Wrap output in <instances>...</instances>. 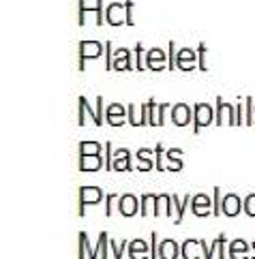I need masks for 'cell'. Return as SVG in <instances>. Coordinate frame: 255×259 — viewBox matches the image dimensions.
Segmentation results:
<instances>
[{"instance_id":"cell-19","label":"cell","mask_w":255,"mask_h":259,"mask_svg":"<svg viewBox=\"0 0 255 259\" xmlns=\"http://www.w3.org/2000/svg\"><path fill=\"white\" fill-rule=\"evenodd\" d=\"M217 257L219 259H230V242H227L225 234L219 236V248H217Z\"/></svg>"},{"instance_id":"cell-28","label":"cell","mask_w":255,"mask_h":259,"mask_svg":"<svg viewBox=\"0 0 255 259\" xmlns=\"http://www.w3.org/2000/svg\"><path fill=\"white\" fill-rule=\"evenodd\" d=\"M251 248H253V253H255V240H253V242H251Z\"/></svg>"},{"instance_id":"cell-23","label":"cell","mask_w":255,"mask_h":259,"mask_svg":"<svg viewBox=\"0 0 255 259\" xmlns=\"http://www.w3.org/2000/svg\"><path fill=\"white\" fill-rule=\"evenodd\" d=\"M114 169L116 171H126V169H133V165H131V156H122V159H118L116 163H114Z\"/></svg>"},{"instance_id":"cell-7","label":"cell","mask_w":255,"mask_h":259,"mask_svg":"<svg viewBox=\"0 0 255 259\" xmlns=\"http://www.w3.org/2000/svg\"><path fill=\"white\" fill-rule=\"evenodd\" d=\"M180 257L182 259H204V253H202V244L199 240H185L180 244Z\"/></svg>"},{"instance_id":"cell-17","label":"cell","mask_w":255,"mask_h":259,"mask_svg":"<svg viewBox=\"0 0 255 259\" xmlns=\"http://www.w3.org/2000/svg\"><path fill=\"white\" fill-rule=\"evenodd\" d=\"M195 208H212V199L206 195V193H199V195H193L191 199V210Z\"/></svg>"},{"instance_id":"cell-18","label":"cell","mask_w":255,"mask_h":259,"mask_svg":"<svg viewBox=\"0 0 255 259\" xmlns=\"http://www.w3.org/2000/svg\"><path fill=\"white\" fill-rule=\"evenodd\" d=\"M154 206V195L152 193H144V195L140 197V217L146 219V214H148V210Z\"/></svg>"},{"instance_id":"cell-11","label":"cell","mask_w":255,"mask_h":259,"mask_svg":"<svg viewBox=\"0 0 255 259\" xmlns=\"http://www.w3.org/2000/svg\"><path fill=\"white\" fill-rule=\"evenodd\" d=\"M191 195H185V197H178V195H172V201H174V225H180L182 223V219H185V212L189 208V203H191Z\"/></svg>"},{"instance_id":"cell-4","label":"cell","mask_w":255,"mask_h":259,"mask_svg":"<svg viewBox=\"0 0 255 259\" xmlns=\"http://www.w3.org/2000/svg\"><path fill=\"white\" fill-rule=\"evenodd\" d=\"M240 212H242V199L236 193H230V195L223 197V214L227 219H236Z\"/></svg>"},{"instance_id":"cell-14","label":"cell","mask_w":255,"mask_h":259,"mask_svg":"<svg viewBox=\"0 0 255 259\" xmlns=\"http://www.w3.org/2000/svg\"><path fill=\"white\" fill-rule=\"evenodd\" d=\"M129 242H131V240H122V242H116L114 238H109V251H112L114 259H122L124 251H129Z\"/></svg>"},{"instance_id":"cell-8","label":"cell","mask_w":255,"mask_h":259,"mask_svg":"<svg viewBox=\"0 0 255 259\" xmlns=\"http://www.w3.org/2000/svg\"><path fill=\"white\" fill-rule=\"evenodd\" d=\"M251 244L242 238H236L230 242V259H249L251 257Z\"/></svg>"},{"instance_id":"cell-27","label":"cell","mask_w":255,"mask_h":259,"mask_svg":"<svg viewBox=\"0 0 255 259\" xmlns=\"http://www.w3.org/2000/svg\"><path fill=\"white\" fill-rule=\"evenodd\" d=\"M251 114H253V112H251V99H249V101H247V122H249V124H251Z\"/></svg>"},{"instance_id":"cell-13","label":"cell","mask_w":255,"mask_h":259,"mask_svg":"<svg viewBox=\"0 0 255 259\" xmlns=\"http://www.w3.org/2000/svg\"><path fill=\"white\" fill-rule=\"evenodd\" d=\"M101 167V159H99V154H88V156H81V163H79V169L84 171H97Z\"/></svg>"},{"instance_id":"cell-24","label":"cell","mask_w":255,"mask_h":259,"mask_svg":"<svg viewBox=\"0 0 255 259\" xmlns=\"http://www.w3.org/2000/svg\"><path fill=\"white\" fill-rule=\"evenodd\" d=\"M79 152H81V156L99 154V146H97V144H93V142H84V144H81V148H79Z\"/></svg>"},{"instance_id":"cell-10","label":"cell","mask_w":255,"mask_h":259,"mask_svg":"<svg viewBox=\"0 0 255 259\" xmlns=\"http://www.w3.org/2000/svg\"><path fill=\"white\" fill-rule=\"evenodd\" d=\"M193 116H195V122H193L195 124V133L199 131V126H206V124L212 122V109H210V105H206V103L195 105Z\"/></svg>"},{"instance_id":"cell-12","label":"cell","mask_w":255,"mask_h":259,"mask_svg":"<svg viewBox=\"0 0 255 259\" xmlns=\"http://www.w3.org/2000/svg\"><path fill=\"white\" fill-rule=\"evenodd\" d=\"M97 253H99V259H109V234L107 231H101V236L97 240Z\"/></svg>"},{"instance_id":"cell-3","label":"cell","mask_w":255,"mask_h":259,"mask_svg":"<svg viewBox=\"0 0 255 259\" xmlns=\"http://www.w3.org/2000/svg\"><path fill=\"white\" fill-rule=\"evenodd\" d=\"M152 217H174V201L172 195H154V206H152Z\"/></svg>"},{"instance_id":"cell-21","label":"cell","mask_w":255,"mask_h":259,"mask_svg":"<svg viewBox=\"0 0 255 259\" xmlns=\"http://www.w3.org/2000/svg\"><path fill=\"white\" fill-rule=\"evenodd\" d=\"M242 210H244V214L255 219V193H251V195H247L242 199Z\"/></svg>"},{"instance_id":"cell-2","label":"cell","mask_w":255,"mask_h":259,"mask_svg":"<svg viewBox=\"0 0 255 259\" xmlns=\"http://www.w3.org/2000/svg\"><path fill=\"white\" fill-rule=\"evenodd\" d=\"M118 210H120V214L124 219H133L140 214V199L131 195V193H124L120 195V201H118Z\"/></svg>"},{"instance_id":"cell-1","label":"cell","mask_w":255,"mask_h":259,"mask_svg":"<svg viewBox=\"0 0 255 259\" xmlns=\"http://www.w3.org/2000/svg\"><path fill=\"white\" fill-rule=\"evenodd\" d=\"M77 195H79L77 217H84V214H86V206H88V203H93V206H97V203H101V201L105 199L103 191L99 189V187H79Z\"/></svg>"},{"instance_id":"cell-5","label":"cell","mask_w":255,"mask_h":259,"mask_svg":"<svg viewBox=\"0 0 255 259\" xmlns=\"http://www.w3.org/2000/svg\"><path fill=\"white\" fill-rule=\"evenodd\" d=\"M180 257V244L174 238H163L159 242V259H178Z\"/></svg>"},{"instance_id":"cell-6","label":"cell","mask_w":255,"mask_h":259,"mask_svg":"<svg viewBox=\"0 0 255 259\" xmlns=\"http://www.w3.org/2000/svg\"><path fill=\"white\" fill-rule=\"evenodd\" d=\"M129 259H150V242L135 238L129 242Z\"/></svg>"},{"instance_id":"cell-29","label":"cell","mask_w":255,"mask_h":259,"mask_svg":"<svg viewBox=\"0 0 255 259\" xmlns=\"http://www.w3.org/2000/svg\"><path fill=\"white\" fill-rule=\"evenodd\" d=\"M251 259H255V253H253V255H251Z\"/></svg>"},{"instance_id":"cell-9","label":"cell","mask_w":255,"mask_h":259,"mask_svg":"<svg viewBox=\"0 0 255 259\" xmlns=\"http://www.w3.org/2000/svg\"><path fill=\"white\" fill-rule=\"evenodd\" d=\"M79 248H77V259H99V253H97V246L90 244L88 240V234L86 231H79Z\"/></svg>"},{"instance_id":"cell-26","label":"cell","mask_w":255,"mask_h":259,"mask_svg":"<svg viewBox=\"0 0 255 259\" xmlns=\"http://www.w3.org/2000/svg\"><path fill=\"white\" fill-rule=\"evenodd\" d=\"M157 169L163 171V154H161V146L157 148Z\"/></svg>"},{"instance_id":"cell-20","label":"cell","mask_w":255,"mask_h":259,"mask_svg":"<svg viewBox=\"0 0 255 259\" xmlns=\"http://www.w3.org/2000/svg\"><path fill=\"white\" fill-rule=\"evenodd\" d=\"M223 214V197H221V189L215 187V199H212V217H221Z\"/></svg>"},{"instance_id":"cell-25","label":"cell","mask_w":255,"mask_h":259,"mask_svg":"<svg viewBox=\"0 0 255 259\" xmlns=\"http://www.w3.org/2000/svg\"><path fill=\"white\" fill-rule=\"evenodd\" d=\"M114 193H109V195H105V217H112V206H114Z\"/></svg>"},{"instance_id":"cell-15","label":"cell","mask_w":255,"mask_h":259,"mask_svg":"<svg viewBox=\"0 0 255 259\" xmlns=\"http://www.w3.org/2000/svg\"><path fill=\"white\" fill-rule=\"evenodd\" d=\"M189 120H191L189 107L187 105H176L174 107V122L180 124V126H185V124H189Z\"/></svg>"},{"instance_id":"cell-16","label":"cell","mask_w":255,"mask_h":259,"mask_svg":"<svg viewBox=\"0 0 255 259\" xmlns=\"http://www.w3.org/2000/svg\"><path fill=\"white\" fill-rule=\"evenodd\" d=\"M199 244H202V253H204V259H212L217 248H219V236L212 240V242H206V240H199Z\"/></svg>"},{"instance_id":"cell-22","label":"cell","mask_w":255,"mask_h":259,"mask_svg":"<svg viewBox=\"0 0 255 259\" xmlns=\"http://www.w3.org/2000/svg\"><path fill=\"white\" fill-rule=\"evenodd\" d=\"M159 234L157 231H152L150 234V259H159Z\"/></svg>"}]
</instances>
